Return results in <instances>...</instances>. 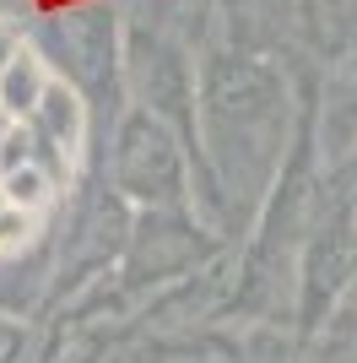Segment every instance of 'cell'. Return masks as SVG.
I'll return each mask as SVG.
<instances>
[{
  "instance_id": "1",
  "label": "cell",
  "mask_w": 357,
  "mask_h": 363,
  "mask_svg": "<svg viewBox=\"0 0 357 363\" xmlns=\"http://www.w3.org/2000/svg\"><path fill=\"white\" fill-rule=\"evenodd\" d=\"M87 147L76 87L16 22H0V260L22 255L65 201Z\"/></svg>"
}]
</instances>
